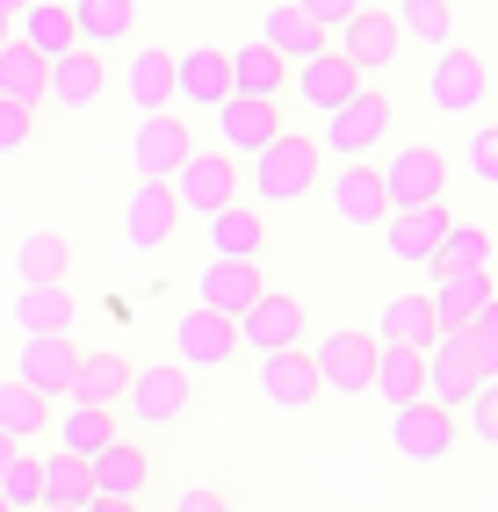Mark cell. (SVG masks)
I'll use <instances>...</instances> for the list:
<instances>
[{
  "label": "cell",
  "instance_id": "31",
  "mask_svg": "<svg viewBox=\"0 0 498 512\" xmlns=\"http://www.w3.org/2000/svg\"><path fill=\"white\" fill-rule=\"evenodd\" d=\"M224 65H231V94H282L289 87V58L275 51V44H239V51H224Z\"/></svg>",
  "mask_w": 498,
  "mask_h": 512
},
{
  "label": "cell",
  "instance_id": "41",
  "mask_svg": "<svg viewBox=\"0 0 498 512\" xmlns=\"http://www.w3.org/2000/svg\"><path fill=\"white\" fill-rule=\"evenodd\" d=\"M491 260H498V246H491L477 224H448L426 267H434V275H462V267H491Z\"/></svg>",
  "mask_w": 498,
  "mask_h": 512
},
{
  "label": "cell",
  "instance_id": "40",
  "mask_svg": "<svg viewBox=\"0 0 498 512\" xmlns=\"http://www.w3.org/2000/svg\"><path fill=\"white\" fill-rule=\"evenodd\" d=\"M15 267H22V282H65V275H73V238L29 231L22 246H15Z\"/></svg>",
  "mask_w": 498,
  "mask_h": 512
},
{
  "label": "cell",
  "instance_id": "48",
  "mask_svg": "<svg viewBox=\"0 0 498 512\" xmlns=\"http://www.w3.org/2000/svg\"><path fill=\"white\" fill-rule=\"evenodd\" d=\"M296 8H304L311 22H325V29H340V22H347V15L361 8V0H296Z\"/></svg>",
  "mask_w": 498,
  "mask_h": 512
},
{
  "label": "cell",
  "instance_id": "34",
  "mask_svg": "<svg viewBox=\"0 0 498 512\" xmlns=\"http://www.w3.org/2000/svg\"><path fill=\"white\" fill-rule=\"evenodd\" d=\"M37 505H94L87 498V455H73V448L37 455Z\"/></svg>",
  "mask_w": 498,
  "mask_h": 512
},
{
  "label": "cell",
  "instance_id": "4",
  "mask_svg": "<svg viewBox=\"0 0 498 512\" xmlns=\"http://www.w3.org/2000/svg\"><path fill=\"white\" fill-rule=\"evenodd\" d=\"M426 101H434L441 116H484V101H491V65L477 51H462V44H441L434 65H426Z\"/></svg>",
  "mask_w": 498,
  "mask_h": 512
},
{
  "label": "cell",
  "instance_id": "51",
  "mask_svg": "<svg viewBox=\"0 0 498 512\" xmlns=\"http://www.w3.org/2000/svg\"><path fill=\"white\" fill-rule=\"evenodd\" d=\"M15 8H22V0H0V15H8V22H15Z\"/></svg>",
  "mask_w": 498,
  "mask_h": 512
},
{
  "label": "cell",
  "instance_id": "45",
  "mask_svg": "<svg viewBox=\"0 0 498 512\" xmlns=\"http://www.w3.org/2000/svg\"><path fill=\"white\" fill-rule=\"evenodd\" d=\"M462 412H470V433L484 440V448H498V375H484V383H477V397L462 404Z\"/></svg>",
  "mask_w": 498,
  "mask_h": 512
},
{
  "label": "cell",
  "instance_id": "27",
  "mask_svg": "<svg viewBox=\"0 0 498 512\" xmlns=\"http://www.w3.org/2000/svg\"><path fill=\"white\" fill-rule=\"evenodd\" d=\"M231 94V65L217 44H195L174 58V101H188V109H217V101Z\"/></svg>",
  "mask_w": 498,
  "mask_h": 512
},
{
  "label": "cell",
  "instance_id": "15",
  "mask_svg": "<svg viewBox=\"0 0 498 512\" xmlns=\"http://www.w3.org/2000/svg\"><path fill=\"white\" fill-rule=\"evenodd\" d=\"M477 383H484V368H477L470 347H462V332H434V339H426V397H434V404L462 412V404L477 397Z\"/></svg>",
  "mask_w": 498,
  "mask_h": 512
},
{
  "label": "cell",
  "instance_id": "47",
  "mask_svg": "<svg viewBox=\"0 0 498 512\" xmlns=\"http://www.w3.org/2000/svg\"><path fill=\"white\" fill-rule=\"evenodd\" d=\"M0 505H37V455H15L0 469Z\"/></svg>",
  "mask_w": 498,
  "mask_h": 512
},
{
  "label": "cell",
  "instance_id": "46",
  "mask_svg": "<svg viewBox=\"0 0 498 512\" xmlns=\"http://www.w3.org/2000/svg\"><path fill=\"white\" fill-rule=\"evenodd\" d=\"M462 347L477 354V368H484V375H498V303L470 318V332H462Z\"/></svg>",
  "mask_w": 498,
  "mask_h": 512
},
{
  "label": "cell",
  "instance_id": "42",
  "mask_svg": "<svg viewBox=\"0 0 498 512\" xmlns=\"http://www.w3.org/2000/svg\"><path fill=\"white\" fill-rule=\"evenodd\" d=\"M397 29H405V37H419V44H455V8L448 0H397V15H390Z\"/></svg>",
  "mask_w": 498,
  "mask_h": 512
},
{
  "label": "cell",
  "instance_id": "24",
  "mask_svg": "<svg viewBox=\"0 0 498 512\" xmlns=\"http://www.w3.org/2000/svg\"><path fill=\"white\" fill-rule=\"evenodd\" d=\"M448 224H455V217L441 210V202H419V210H390V217H383V246H390V260H405V267H426Z\"/></svg>",
  "mask_w": 498,
  "mask_h": 512
},
{
  "label": "cell",
  "instance_id": "28",
  "mask_svg": "<svg viewBox=\"0 0 498 512\" xmlns=\"http://www.w3.org/2000/svg\"><path fill=\"white\" fill-rule=\"evenodd\" d=\"M15 37L37 58H65L80 44V29H73V8H65V0H22L15 8Z\"/></svg>",
  "mask_w": 498,
  "mask_h": 512
},
{
  "label": "cell",
  "instance_id": "9",
  "mask_svg": "<svg viewBox=\"0 0 498 512\" xmlns=\"http://www.w3.org/2000/svg\"><path fill=\"white\" fill-rule=\"evenodd\" d=\"M253 390H260V404L268 412H311V404L325 397L318 390V368H311V354L304 347H275V354H260L253 361Z\"/></svg>",
  "mask_w": 498,
  "mask_h": 512
},
{
  "label": "cell",
  "instance_id": "18",
  "mask_svg": "<svg viewBox=\"0 0 498 512\" xmlns=\"http://www.w3.org/2000/svg\"><path fill=\"white\" fill-rule=\"evenodd\" d=\"M426 303H434V325H441V332H470V318L498 303V275H491V267L434 275V296H426Z\"/></svg>",
  "mask_w": 498,
  "mask_h": 512
},
{
  "label": "cell",
  "instance_id": "2",
  "mask_svg": "<svg viewBox=\"0 0 498 512\" xmlns=\"http://www.w3.org/2000/svg\"><path fill=\"white\" fill-rule=\"evenodd\" d=\"M390 448L405 455L412 469H441V462L462 448V426H455L448 404L412 397V404H390Z\"/></svg>",
  "mask_w": 498,
  "mask_h": 512
},
{
  "label": "cell",
  "instance_id": "10",
  "mask_svg": "<svg viewBox=\"0 0 498 512\" xmlns=\"http://www.w3.org/2000/svg\"><path fill=\"white\" fill-rule=\"evenodd\" d=\"M152 484V455L138 448V440H109V448H94L87 455V498L94 505H138Z\"/></svg>",
  "mask_w": 498,
  "mask_h": 512
},
{
  "label": "cell",
  "instance_id": "13",
  "mask_svg": "<svg viewBox=\"0 0 498 512\" xmlns=\"http://www.w3.org/2000/svg\"><path fill=\"white\" fill-rule=\"evenodd\" d=\"M188 145H195V130L174 109H152V116H138V130H130V166H138V181H174Z\"/></svg>",
  "mask_w": 498,
  "mask_h": 512
},
{
  "label": "cell",
  "instance_id": "32",
  "mask_svg": "<svg viewBox=\"0 0 498 512\" xmlns=\"http://www.w3.org/2000/svg\"><path fill=\"white\" fill-rule=\"evenodd\" d=\"M73 29L80 44L116 51L123 37H138V0H73Z\"/></svg>",
  "mask_w": 498,
  "mask_h": 512
},
{
  "label": "cell",
  "instance_id": "6",
  "mask_svg": "<svg viewBox=\"0 0 498 512\" xmlns=\"http://www.w3.org/2000/svg\"><path fill=\"white\" fill-rule=\"evenodd\" d=\"M188 404H195V390H188V368L181 361H159V368H130L123 375V412L138 426H174Z\"/></svg>",
  "mask_w": 498,
  "mask_h": 512
},
{
  "label": "cell",
  "instance_id": "44",
  "mask_svg": "<svg viewBox=\"0 0 498 512\" xmlns=\"http://www.w3.org/2000/svg\"><path fill=\"white\" fill-rule=\"evenodd\" d=\"M462 159H470V181H477V188H498V123H477Z\"/></svg>",
  "mask_w": 498,
  "mask_h": 512
},
{
  "label": "cell",
  "instance_id": "30",
  "mask_svg": "<svg viewBox=\"0 0 498 512\" xmlns=\"http://www.w3.org/2000/svg\"><path fill=\"white\" fill-rule=\"evenodd\" d=\"M44 80H51V58H37L15 29L0 37V101H22V109H44Z\"/></svg>",
  "mask_w": 498,
  "mask_h": 512
},
{
  "label": "cell",
  "instance_id": "16",
  "mask_svg": "<svg viewBox=\"0 0 498 512\" xmlns=\"http://www.w3.org/2000/svg\"><path fill=\"white\" fill-rule=\"evenodd\" d=\"M304 332H311V318H304V303H296V296H268V289H260L239 311V347H253V354L304 347Z\"/></svg>",
  "mask_w": 498,
  "mask_h": 512
},
{
  "label": "cell",
  "instance_id": "17",
  "mask_svg": "<svg viewBox=\"0 0 498 512\" xmlns=\"http://www.w3.org/2000/svg\"><path fill=\"white\" fill-rule=\"evenodd\" d=\"M289 80H296V101H304L311 116H325V109H340V101L361 87V65H354L340 44H325V51H311L304 65H289Z\"/></svg>",
  "mask_w": 498,
  "mask_h": 512
},
{
  "label": "cell",
  "instance_id": "39",
  "mask_svg": "<svg viewBox=\"0 0 498 512\" xmlns=\"http://www.w3.org/2000/svg\"><path fill=\"white\" fill-rule=\"evenodd\" d=\"M441 325H434V303L426 296H390L383 303V325H376V339L383 347H426Z\"/></svg>",
  "mask_w": 498,
  "mask_h": 512
},
{
  "label": "cell",
  "instance_id": "35",
  "mask_svg": "<svg viewBox=\"0 0 498 512\" xmlns=\"http://www.w3.org/2000/svg\"><path fill=\"white\" fill-rule=\"evenodd\" d=\"M73 311L80 303L65 296V282H22V296H15V325L22 332H73Z\"/></svg>",
  "mask_w": 498,
  "mask_h": 512
},
{
  "label": "cell",
  "instance_id": "36",
  "mask_svg": "<svg viewBox=\"0 0 498 512\" xmlns=\"http://www.w3.org/2000/svg\"><path fill=\"white\" fill-rule=\"evenodd\" d=\"M58 404H65V412H51L58 419V448L94 455V448L116 440V412H109V404H73V397H58Z\"/></svg>",
  "mask_w": 498,
  "mask_h": 512
},
{
  "label": "cell",
  "instance_id": "8",
  "mask_svg": "<svg viewBox=\"0 0 498 512\" xmlns=\"http://www.w3.org/2000/svg\"><path fill=\"white\" fill-rule=\"evenodd\" d=\"M376 174H383L390 210H419V202H441L448 195V152H434V145H397Z\"/></svg>",
  "mask_w": 498,
  "mask_h": 512
},
{
  "label": "cell",
  "instance_id": "26",
  "mask_svg": "<svg viewBox=\"0 0 498 512\" xmlns=\"http://www.w3.org/2000/svg\"><path fill=\"white\" fill-rule=\"evenodd\" d=\"M15 375H22L29 390H44V397L58 404V397H65V375H73V339H65V332H22Z\"/></svg>",
  "mask_w": 498,
  "mask_h": 512
},
{
  "label": "cell",
  "instance_id": "50",
  "mask_svg": "<svg viewBox=\"0 0 498 512\" xmlns=\"http://www.w3.org/2000/svg\"><path fill=\"white\" fill-rule=\"evenodd\" d=\"M15 455H22V440H15V433H0V469H8Z\"/></svg>",
  "mask_w": 498,
  "mask_h": 512
},
{
  "label": "cell",
  "instance_id": "19",
  "mask_svg": "<svg viewBox=\"0 0 498 512\" xmlns=\"http://www.w3.org/2000/svg\"><path fill=\"white\" fill-rule=\"evenodd\" d=\"M109 94V65L94 44H73L65 58H51V80H44V101H58V109H94V101Z\"/></svg>",
  "mask_w": 498,
  "mask_h": 512
},
{
  "label": "cell",
  "instance_id": "43",
  "mask_svg": "<svg viewBox=\"0 0 498 512\" xmlns=\"http://www.w3.org/2000/svg\"><path fill=\"white\" fill-rule=\"evenodd\" d=\"M37 145V109H22V101H0V159H22Z\"/></svg>",
  "mask_w": 498,
  "mask_h": 512
},
{
  "label": "cell",
  "instance_id": "11",
  "mask_svg": "<svg viewBox=\"0 0 498 512\" xmlns=\"http://www.w3.org/2000/svg\"><path fill=\"white\" fill-rule=\"evenodd\" d=\"M166 347L181 354V368H231V361H239V318H224V311H210V303H195V311L174 318Z\"/></svg>",
  "mask_w": 498,
  "mask_h": 512
},
{
  "label": "cell",
  "instance_id": "25",
  "mask_svg": "<svg viewBox=\"0 0 498 512\" xmlns=\"http://www.w3.org/2000/svg\"><path fill=\"white\" fill-rule=\"evenodd\" d=\"M268 289L260 282V260H203V275H195V303H210V311H224V318H239L246 303Z\"/></svg>",
  "mask_w": 498,
  "mask_h": 512
},
{
  "label": "cell",
  "instance_id": "49",
  "mask_svg": "<svg viewBox=\"0 0 498 512\" xmlns=\"http://www.w3.org/2000/svg\"><path fill=\"white\" fill-rule=\"evenodd\" d=\"M217 505H224L217 491H181V512H217Z\"/></svg>",
  "mask_w": 498,
  "mask_h": 512
},
{
  "label": "cell",
  "instance_id": "22",
  "mask_svg": "<svg viewBox=\"0 0 498 512\" xmlns=\"http://www.w3.org/2000/svg\"><path fill=\"white\" fill-rule=\"evenodd\" d=\"M123 109L130 116H152V109H174V51L138 44L123 58Z\"/></svg>",
  "mask_w": 498,
  "mask_h": 512
},
{
  "label": "cell",
  "instance_id": "29",
  "mask_svg": "<svg viewBox=\"0 0 498 512\" xmlns=\"http://www.w3.org/2000/svg\"><path fill=\"white\" fill-rule=\"evenodd\" d=\"M260 44H275L289 65H304L311 51H325V44H332V29H325V22H311L304 8H296V0H275V8L260 15Z\"/></svg>",
  "mask_w": 498,
  "mask_h": 512
},
{
  "label": "cell",
  "instance_id": "12",
  "mask_svg": "<svg viewBox=\"0 0 498 512\" xmlns=\"http://www.w3.org/2000/svg\"><path fill=\"white\" fill-rule=\"evenodd\" d=\"M318 188H325V202H332V217H340V224H354V231H376V224L390 217L383 174H376L369 159H340V174H325Z\"/></svg>",
  "mask_w": 498,
  "mask_h": 512
},
{
  "label": "cell",
  "instance_id": "33",
  "mask_svg": "<svg viewBox=\"0 0 498 512\" xmlns=\"http://www.w3.org/2000/svg\"><path fill=\"white\" fill-rule=\"evenodd\" d=\"M369 397H383V404L426 397V347H376V383H369Z\"/></svg>",
  "mask_w": 498,
  "mask_h": 512
},
{
  "label": "cell",
  "instance_id": "7",
  "mask_svg": "<svg viewBox=\"0 0 498 512\" xmlns=\"http://www.w3.org/2000/svg\"><path fill=\"white\" fill-rule=\"evenodd\" d=\"M174 202L188 217H210V210H224V202H239V159L231 152H195L188 145V159L174 166Z\"/></svg>",
  "mask_w": 498,
  "mask_h": 512
},
{
  "label": "cell",
  "instance_id": "52",
  "mask_svg": "<svg viewBox=\"0 0 498 512\" xmlns=\"http://www.w3.org/2000/svg\"><path fill=\"white\" fill-rule=\"evenodd\" d=\"M0 37H8V15H0Z\"/></svg>",
  "mask_w": 498,
  "mask_h": 512
},
{
  "label": "cell",
  "instance_id": "37",
  "mask_svg": "<svg viewBox=\"0 0 498 512\" xmlns=\"http://www.w3.org/2000/svg\"><path fill=\"white\" fill-rule=\"evenodd\" d=\"M123 354H73V375H65V397L73 404H116L123 397Z\"/></svg>",
  "mask_w": 498,
  "mask_h": 512
},
{
  "label": "cell",
  "instance_id": "1",
  "mask_svg": "<svg viewBox=\"0 0 498 512\" xmlns=\"http://www.w3.org/2000/svg\"><path fill=\"white\" fill-rule=\"evenodd\" d=\"M318 181H325V152L304 130H275L253 152V202L260 210H296L304 195H318Z\"/></svg>",
  "mask_w": 498,
  "mask_h": 512
},
{
  "label": "cell",
  "instance_id": "21",
  "mask_svg": "<svg viewBox=\"0 0 498 512\" xmlns=\"http://www.w3.org/2000/svg\"><path fill=\"white\" fill-rule=\"evenodd\" d=\"M332 44H340L361 73H383V65H397V44H405V29H397L383 8H354L340 29H332Z\"/></svg>",
  "mask_w": 498,
  "mask_h": 512
},
{
  "label": "cell",
  "instance_id": "14",
  "mask_svg": "<svg viewBox=\"0 0 498 512\" xmlns=\"http://www.w3.org/2000/svg\"><path fill=\"white\" fill-rule=\"evenodd\" d=\"M210 116H217V152H231V159H253L282 130V109L268 94H224Z\"/></svg>",
  "mask_w": 498,
  "mask_h": 512
},
{
  "label": "cell",
  "instance_id": "5",
  "mask_svg": "<svg viewBox=\"0 0 498 512\" xmlns=\"http://www.w3.org/2000/svg\"><path fill=\"white\" fill-rule=\"evenodd\" d=\"M376 347H383V339H376V332H354V325L325 332L318 347H311L318 390H332V397H369V383H376Z\"/></svg>",
  "mask_w": 498,
  "mask_h": 512
},
{
  "label": "cell",
  "instance_id": "38",
  "mask_svg": "<svg viewBox=\"0 0 498 512\" xmlns=\"http://www.w3.org/2000/svg\"><path fill=\"white\" fill-rule=\"evenodd\" d=\"M0 433H15L22 448H29L37 433H51V397L29 390L22 375H8V383H0Z\"/></svg>",
  "mask_w": 498,
  "mask_h": 512
},
{
  "label": "cell",
  "instance_id": "3",
  "mask_svg": "<svg viewBox=\"0 0 498 512\" xmlns=\"http://www.w3.org/2000/svg\"><path fill=\"white\" fill-rule=\"evenodd\" d=\"M390 145V101L376 87H354L340 109H325V130H318V152L332 159H369Z\"/></svg>",
  "mask_w": 498,
  "mask_h": 512
},
{
  "label": "cell",
  "instance_id": "23",
  "mask_svg": "<svg viewBox=\"0 0 498 512\" xmlns=\"http://www.w3.org/2000/svg\"><path fill=\"white\" fill-rule=\"evenodd\" d=\"M203 246L217 260H260L268 253V217H260L253 202H224V210L203 217Z\"/></svg>",
  "mask_w": 498,
  "mask_h": 512
},
{
  "label": "cell",
  "instance_id": "20",
  "mask_svg": "<svg viewBox=\"0 0 498 512\" xmlns=\"http://www.w3.org/2000/svg\"><path fill=\"white\" fill-rule=\"evenodd\" d=\"M174 224H181V202H174V188L166 181H138L130 188V202H123V238L138 253H159L166 238H174Z\"/></svg>",
  "mask_w": 498,
  "mask_h": 512
}]
</instances>
